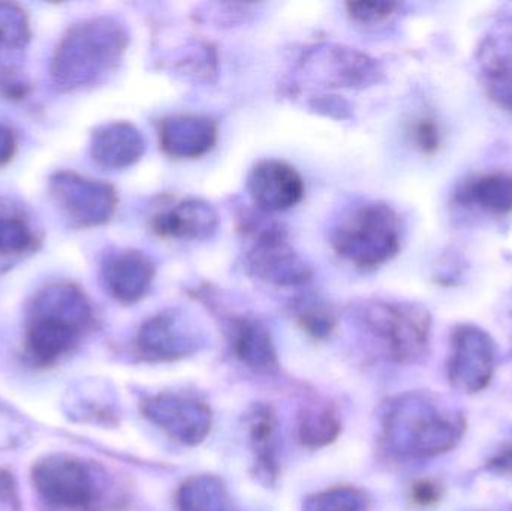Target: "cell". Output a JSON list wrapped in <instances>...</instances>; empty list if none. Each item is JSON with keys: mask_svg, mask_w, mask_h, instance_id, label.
<instances>
[{"mask_svg": "<svg viewBox=\"0 0 512 511\" xmlns=\"http://www.w3.org/2000/svg\"><path fill=\"white\" fill-rule=\"evenodd\" d=\"M384 440L403 459H429L456 449L466 431L463 414L429 393L394 399L384 416Z\"/></svg>", "mask_w": 512, "mask_h": 511, "instance_id": "cell-1", "label": "cell"}, {"mask_svg": "<svg viewBox=\"0 0 512 511\" xmlns=\"http://www.w3.org/2000/svg\"><path fill=\"white\" fill-rule=\"evenodd\" d=\"M89 300L71 284L51 285L33 302L26 330V354L33 365L47 368L71 353L92 326Z\"/></svg>", "mask_w": 512, "mask_h": 511, "instance_id": "cell-2", "label": "cell"}, {"mask_svg": "<svg viewBox=\"0 0 512 511\" xmlns=\"http://www.w3.org/2000/svg\"><path fill=\"white\" fill-rule=\"evenodd\" d=\"M128 36L110 18H92L68 30L54 51L51 78L63 92L84 89L114 71Z\"/></svg>", "mask_w": 512, "mask_h": 511, "instance_id": "cell-3", "label": "cell"}, {"mask_svg": "<svg viewBox=\"0 0 512 511\" xmlns=\"http://www.w3.org/2000/svg\"><path fill=\"white\" fill-rule=\"evenodd\" d=\"M330 239L343 260L360 269H376L399 254L402 224L396 210L388 204H357L340 216Z\"/></svg>", "mask_w": 512, "mask_h": 511, "instance_id": "cell-4", "label": "cell"}, {"mask_svg": "<svg viewBox=\"0 0 512 511\" xmlns=\"http://www.w3.org/2000/svg\"><path fill=\"white\" fill-rule=\"evenodd\" d=\"M358 318L385 356L397 363H417L429 351L432 318L412 303L369 300L358 308Z\"/></svg>", "mask_w": 512, "mask_h": 511, "instance_id": "cell-5", "label": "cell"}, {"mask_svg": "<svg viewBox=\"0 0 512 511\" xmlns=\"http://www.w3.org/2000/svg\"><path fill=\"white\" fill-rule=\"evenodd\" d=\"M239 228L252 240L246 266L256 278L279 287H298L312 279V269L294 251L282 225L245 212L240 216Z\"/></svg>", "mask_w": 512, "mask_h": 511, "instance_id": "cell-6", "label": "cell"}, {"mask_svg": "<svg viewBox=\"0 0 512 511\" xmlns=\"http://www.w3.org/2000/svg\"><path fill=\"white\" fill-rule=\"evenodd\" d=\"M32 482L45 506L60 511H93L99 486L92 467L68 455H51L33 465Z\"/></svg>", "mask_w": 512, "mask_h": 511, "instance_id": "cell-7", "label": "cell"}, {"mask_svg": "<svg viewBox=\"0 0 512 511\" xmlns=\"http://www.w3.org/2000/svg\"><path fill=\"white\" fill-rule=\"evenodd\" d=\"M50 191L57 206L77 227L107 224L116 212V191L101 180L87 179L72 171H60L51 177Z\"/></svg>", "mask_w": 512, "mask_h": 511, "instance_id": "cell-8", "label": "cell"}, {"mask_svg": "<svg viewBox=\"0 0 512 511\" xmlns=\"http://www.w3.org/2000/svg\"><path fill=\"white\" fill-rule=\"evenodd\" d=\"M496 345L489 333L465 324L451 336L448 381L457 392L474 395L489 386L495 372Z\"/></svg>", "mask_w": 512, "mask_h": 511, "instance_id": "cell-9", "label": "cell"}, {"mask_svg": "<svg viewBox=\"0 0 512 511\" xmlns=\"http://www.w3.org/2000/svg\"><path fill=\"white\" fill-rule=\"evenodd\" d=\"M143 413L171 438L189 446L201 443L212 426L210 408L194 396L162 393L147 399Z\"/></svg>", "mask_w": 512, "mask_h": 511, "instance_id": "cell-10", "label": "cell"}, {"mask_svg": "<svg viewBox=\"0 0 512 511\" xmlns=\"http://www.w3.org/2000/svg\"><path fill=\"white\" fill-rule=\"evenodd\" d=\"M249 197L262 212H283L304 197V182L297 170L279 159L256 162L246 180Z\"/></svg>", "mask_w": 512, "mask_h": 511, "instance_id": "cell-11", "label": "cell"}, {"mask_svg": "<svg viewBox=\"0 0 512 511\" xmlns=\"http://www.w3.org/2000/svg\"><path fill=\"white\" fill-rule=\"evenodd\" d=\"M141 357L149 362L182 359L197 348V333L177 312H164L141 326L137 336Z\"/></svg>", "mask_w": 512, "mask_h": 511, "instance_id": "cell-12", "label": "cell"}, {"mask_svg": "<svg viewBox=\"0 0 512 511\" xmlns=\"http://www.w3.org/2000/svg\"><path fill=\"white\" fill-rule=\"evenodd\" d=\"M218 225L216 210L197 198H183L164 204L150 218V228L161 239H209L218 230Z\"/></svg>", "mask_w": 512, "mask_h": 511, "instance_id": "cell-13", "label": "cell"}, {"mask_svg": "<svg viewBox=\"0 0 512 511\" xmlns=\"http://www.w3.org/2000/svg\"><path fill=\"white\" fill-rule=\"evenodd\" d=\"M156 267L152 258L135 249L110 255L102 266V282L108 293L123 305L140 302L150 291Z\"/></svg>", "mask_w": 512, "mask_h": 511, "instance_id": "cell-14", "label": "cell"}, {"mask_svg": "<svg viewBox=\"0 0 512 511\" xmlns=\"http://www.w3.org/2000/svg\"><path fill=\"white\" fill-rule=\"evenodd\" d=\"M158 131L159 144L171 158H200L218 141V123L209 117H165Z\"/></svg>", "mask_w": 512, "mask_h": 511, "instance_id": "cell-15", "label": "cell"}, {"mask_svg": "<svg viewBox=\"0 0 512 511\" xmlns=\"http://www.w3.org/2000/svg\"><path fill=\"white\" fill-rule=\"evenodd\" d=\"M481 75L490 98L512 114V23L487 36L480 50Z\"/></svg>", "mask_w": 512, "mask_h": 511, "instance_id": "cell-16", "label": "cell"}, {"mask_svg": "<svg viewBox=\"0 0 512 511\" xmlns=\"http://www.w3.org/2000/svg\"><path fill=\"white\" fill-rule=\"evenodd\" d=\"M146 150L143 134L128 122H114L93 132L92 158L110 170L128 168L140 161Z\"/></svg>", "mask_w": 512, "mask_h": 511, "instance_id": "cell-17", "label": "cell"}, {"mask_svg": "<svg viewBox=\"0 0 512 511\" xmlns=\"http://www.w3.org/2000/svg\"><path fill=\"white\" fill-rule=\"evenodd\" d=\"M228 336L234 354L249 368L270 371L277 366L276 350L270 333L255 318L231 317Z\"/></svg>", "mask_w": 512, "mask_h": 511, "instance_id": "cell-18", "label": "cell"}, {"mask_svg": "<svg viewBox=\"0 0 512 511\" xmlns=\"http://www.w3.org/2000/svg\"><path fill=\"white\" fill-rule=\"evenodd\" d=\"M456 201L465 207L483 210L493 216L512 212V174L504 171L478 174L466 180L456 192Z\"/></svg>", "mask_w": 512, "mask_h": 511, "instance_id": "cell-19", "label": "cell"}, {"mask_svg": "<svg viewBox=\"0 0 512 511\" xmlns=\"http://www.w3.org/2000/svg\"><path fill=\"white\" fill-rule=\"evenodd\" d=\"M249 434L259 473L268 482L277 476L276 414L270 407L258 405L249 416Z\"/></svg>", "mask_w": 512, "mask_h": 511, "instance_id": "cell-20", "label": "cell"}, {"mask_svg": "<svg viewBox=\"0 0 512 511\" xmlns=\"http://www.w3.org/2000/svg\"><path fill=\"white\" fill-rule=\"evenodd\" d=\"M179 511H239L225 486L215 477H192L177 495Z\"/></svg>", "mask_w": 512, "mask_h": 511, "instance_id": "cell-21", "label": "cell"}, {"mask_svg": "<svg viewBox=\"0 0 512 511\" xmlns=\"http://www.w3.org/2000/svg\"><path fill=\"white\" fill-rule=\"evenodd\" d=\"M298 431L303 446L315 449L336 440L340 432V422L337 414L328 405H313L304 408L301 413Z\"/></svg>", "mask_w": 512, "mask_h": 511, "instance_id": "cell-22", "label": "cell"}, {"mask_svg": "<svg viewBox=\"0 0 512 511\" xmlns=\"http://www.w3.org/2000/svg\"><path fill=\"white\" fill-rule=\"evenodd\" d=\"M292 312L301 329L315 339L328 338L336 327L333 308L321 297L304 294L295 300Z\"/></svg>", "mask_w": 512, "mask_h": 511, "instance_id": "cell-23", "label": "cell"}, {"mask_svg": "<svg viewBox=\"0 0 512 511\" xmlns=\"http://www.w3.org/2000/svg\"><path fill=\"white\" fill-rule=\"evenodd\" d=\"M35 233L23 216L0 213V255L11 257L29 252L35 246Z\"/></svg>", "mask_w": 512, "mask_h": 511, "instance_id": "cell-24", "label": "cell"}, {"mask_svg": "<svg viewBox=\"0 0 512 511\" xmlns=\"http://www.w3.org/2000/svg\"><path fill=\"white\" fill-rule=\"evenodd\" d=\"M304 511H370V503L358 489L340 486L309 498Z\"/></svg>", "mask_w": 512, "mask_h": 511, "instance_id": "cell-25", "label": "cell"}, {"mask_svg": "<svg viewBox=\"0 0 512 511\" xmlns=\"http://www.w3.org/2000/svg\"><path fill=\"white\" fill-rule=\"evenodd\" d=\"M29 39L26 12L14 3L0 2V51L23 48Z\"/></svg>", "mask_w": 512, "mask_h": 511, "instance_id": "cell-26", "label": "cell"}, {"mask_svg": "<svg viewBox=\"0 0 512 511\" xmlns=\"http://www.w3.org/2000/svg\"><path fill=\"white\" fill-rule=\"evenodd\" d=\"M412 144L424 155H433L441 147V129L430 117H420L409 129Z\"/></svg>", "mask_w": 512, "mask_h": 511, "instance_id": "cell-27", "label": "cell"}, {"mask_svg": "<svg viewBox=\"0 0 512 511\" xmlns=\"http://www.w3.org/2000/svg\"><path fill=\"white\" fill-rule=\"evenodd\" d=\"M399 8L393 2H349L346 3L349 17L361 24H376L390 18Z\"/></svg>", "mask_w": 512, "mask_h": 511, "instance_id": "cell-28", "label": "cell"}, {"mask_svg": "<svg viewBox=\"0 0 512 511\" xmlns=\"http://www.w3.org/2000/svg\"><path fill=\"white\" fill-rule=\"evenodd\" d=\"M444 488L433 479H421L412 485L411 501L417 507H433L442 500Z\"/></svg>", "mask_w": 512, "mask_h": 511, "instance_id": "cell-29", "label": "cell"}, {"mask_svg": "<svg viewBox=\"0 0 512 511\" xmlns=\"http://www.w3.org/2000/svg\"><path fill=\"white\" fill-rule=\"evenodd\" d=\"M27 87L29 84L26 83L23 77L17 75L14 71H5L0 74V92L9 99H21L27 93Z\"/></svg>", "mask_w": 512, "mask_h": 511, "instance_id": "cell-30", "label": "cell"}, {"mask_svg": "<svg viewBox=\"0 0 512 511\" xmlns=\"http://www.w3.org/2000/svg\"><path fill=\"white\" fill-rule=\"evenodd\" d=\"M487 468L493 473L508 474L512 476V444L499 450L495 456L487 462Z\"/></svg>", "mask_w": 512, "mask_h": 511, "instance_id": "cell-31", "label": "cell"}, {"mask_svg": "<svg viewBox=\"0 0 512 511\" xmlns=\"http://www.w3.org/2000/svg\"><path fill=\"white\" fill-rule=\"evenodd\" d=\"M15 137L11 129L0 123V167L8 164L15 153Z\"/></svg>", "mask_w": 512, "mask_h": 511, "instance_id": "cell-32", "label": "cell"}]
</instances>
